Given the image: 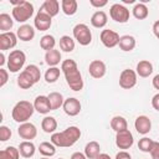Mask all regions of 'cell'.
I'll list each match as a JSON object with an SVG mask.
<instances>
[{"instance_id":"obj_1","label":"cell","mask_w":159,"mask_h":159,"mask_svg":"<svg viewBox=\"0 0 159 159\" xmlns=\"http://www.w3.org/2000/svg\"><path fill=\"white\" fill-rule=\"evenodd\" d=\"M61 71L65 75L66 82L68 84V87L75 91L78 92L83 88V80H82V75L78 70V66L76 63V61L67 58L65 61H62L61 63Z\"/></svg>"},{"instance_id":"obj_2","label":"cell","mask_w":159,"mask_h":159,"mask_svg":"<svg viewBox=\"0 0 159 159\" xmlns=\"http://www.w3.org/2000/svg\"><path fill=\"white\" fill-rule=\"evenodd\" d=\"M81 137V129L76 125H71L62 132H56L51 135V143L60 148L72 147Z\"/></svg>"},{"instance_id":"obj_3","label":"cell","mask_w":159,"mask_h":159,"mask_svg":"<svg viewBox=\"0 0 159 159\" xmlns=\"http://www.w3.org/2000/svg\"><path fill=\"white\" fill-rule=\"evenodd\" d=\"M41 78V71L36 65H29L17 77V86L22 89H29Z\"/></svg>"},{"instance_id":"obj_4","label":"cell","mask_w":159,"mask_h":159,"mask_svg":"<svg viewBox=\"0 0 159 159\" xmlns=\"http://www.w3.org/2000/svg\"><path fill=\"white\" fill-rule=\"evenodd\" d=\"M34 111H35L34 103H30L29 101H19L12 108L11 117L15 122L22 124L31 118V116L34 114Z\"/></svg>"},{"instance_id":"obj_5","label":"cell","mask_w":159,"mask_h":159,"mask_svg":"<svg viewBox=\"0 0 159 159\" xmlns=\"http://www.w3.org/2000/svg\"><path fill=\"white\" fill-rule=\"evenodd\" d=\"M14 5L12 7V19L17 22H26L34 15V5L30 1L20 0V1H11Z\"/></svg>"},{"instance_id":"obj_6","label":"cell","mask_w":159,"mask_h":159,"mask_svg":"<svg viewBox=\"0 0 159 159\" xmlns=\"http://www.w3.org/2000/svg\"><path fill=\"white\" fill-rule=\"evenodd\" d=\"M25 61H26V55H25L24 51H21V50L11 51L9 57H7V68H9V71L12 72V73L19 72L24 67Z\"/></svg>"},{"instance_id":"obj_7","label":"cell","mask_w":159,"mask_h":159,"mask_svg":"<svg viewBox=\"0 0 159 159\" xmlns=\"http://www.w3.org/2000/svg\"><path fill=\"white\" fill-rule=\"evenodd\" d=\"M73 37L82 46H87L92 42V32L86 24H77L73 27Z\"/></svg>"},{"instance_id":"obj_8","label":"cell","mask_w":159,"mask_h":159,"mask_svg":"<svg viewBox=\"0 0 159 159\" xmlns=\"http://www.w3.org/2000/svg\"><path fill=\"white\" fill-rule=\"evenodd\" d=\"M109 16L112 20L119 24H125L129 20V10L122 4H113L109 9Z\"/></svg>"},{"instance_id":"obj_9","label":"cell","mask_w":159,"mask_h":159,"mask_svg":"<svg viewBox=\"0 0 159 159\" xmlns=\"http://www.w3.org/2000/svg\"><path fill=\"white\" fill-rule=\"evenodd\" d=\"M137 72L130 70V68H125L120 72L119 75V86L123 89H130L137 84Z\"/></svg>"},{"instance_id":"obj_10","label":"cell","mask_w":159,"mask_h":159,"mask_svg":"<svg viewBox=\"0 0 159 159\" xmlns=\"http://www.w3.org/2000/svg\"><path fill=\"white\" fill-rule=\"evenodd\" d=\"M134 143V138H133V134L130 133L129 129H125V130H122V132H118L116 134V145L119 148V149H129Z\"/></svg>"},{"instance_id":"obj_11","label":"cell","mask_w":159,"mask_h":159,"mask_svg":"<svg viewBox=\"0 0 159 159\" xmlns=\"http://www.w3.org/2000/svg\"><path fill=\"white\" fill-rule=\"evenodd\" d=\"M99 39H101V42L103 43V46H106L107 48H113L119 43L120 37L116 31L106 29V30H102Z\"/></svg>"},{"instance_id":"obj_12","label":"cell","mask_w":159,"mask_h":159,"mask_svg":"<svg viewBox=\"0 0 159 159\" xmlns=\"http://www.w3.org/2000/svg\"><path fill=\"white\" fill-rule=\"evenodd\" d=\"M17 43V35L12 31L9 32H1L0 34V50L1 52L6 50H11Z\"/></svg>"},{"instance_id":"obj_13","label":"cell","mask_w":159,"mask_h":159,"mask_svg":"<svg viewBox=\"0 0 159 159\" xmlns=\"http://www.w3.org/2000/svg\"><path fill=\"white\" fill-rule=\"evenodd\" d=\"M34 25L36 27V30L39 31H46L51 27L52 25V17L42 11H37L36 16H35V20H34Z\"/></svg>"},{"instance_id":"obj_14","label":"cell","mask_w":159,"mask_h":159,"mask_svg":"<svg viewBox=\"0 0 159 159\" xmlns=\"http://www.w3.org/2000/svg\"><path fill=\"white\" fill-rule=\"evenodd\" d=\"M62 108H63V111H65V113H66L67 116H70V117H75V116L80 114L82 107H81V102H80L77 98H75V97H70V98L65 99Z\"/></svg>"},{"instance_id":"obj_15","label":"cell","mask_w":159,"mask_h":159,"mask_svg":"<svg viewBox=\"0 0 159 159\" xmlns=\"http://www.w3.org/2000/svg\"><path fill=\"white\" fill-rule=\"evenodd\" d=\"M88 72L89 75L96 78V80H99L102 77H104L106 72H107V67H106V63L101 60H93L89 66H88Z\"/></svg>"},{"instance_id":"obj_16","label":"cell","mask_w":159,"mask_h":159,"mask_svg":"<svg viewBox=\"0 0 159 159\" xmlns=\"http://www.w3.org/2000/svg\"><path fill=\"white\" fill-rule=\"evenodd\" d=\"M17 133H19V135L22 139H25V140H32L37 135V129H36L35 124H32L30 122H26V123L20 124V127L17 128Z\"/></svg>"},{"instance_id":"obj_17","label":"cell","mask_w":159,"mask_h":159,"mask_svg":"<svg viewBox=\"0 0 159 159\" xmlns=\"http://www.w3.org/2000/svg\"><path fill=\"white\" fill-rule=\"evenodd\" d=\"M34 108L36 112L41 113V114H47L50 111H52L51 108V103L48 101V97L47 96H43V94H40L35 98L34 101Z\"/></svg>"},{"instance_id":"obj_18","label":"cell","mask_w":159,"mask_h":159,"mask_svg":"<svg viewBox=\"0 0 159 159\" xmlns=\"http://www.w3.org/2000/svg\"><path fill=\"white\" fill-rule=\"evenodd\" d=\"M134 127H135V130L142 134V135H145L150 132L152 129V122L149 119V117L147 116H139L135 118V122H134Z\"/></svg>"},{"instance_id":"obj_19","label":"cell","mask_w":159,"mask_h":159,"mask_svg":"<svg viewBox=\"0 0 159 159\" xmlns=\"http://www.w3.org/2000/svg\"><path fill=\"white\" fill-rule=\"evenodd\" d=\"M40 11L50 15L51 17L56 16L60 11V2L57 0H46L40 7Z\"/></svg>"},{"instance_id":"obj_20","label":"cell","mask_w":159,"mask_h":159,"mask_svg":"<svg viewBox=\"0 0 159 159\" xmlns=\"http://www.w3.org/2000/svg\"><path fill=\"white\" fill-rule=\"evenodd\" d=\"M16 35H17V39H20L21 41L27 42V41H31L35 37V30H34L32 26L24 24L16 30Z\"/></svg>"},{"instance_id":"obj_21","label":"cell","mask_w":159,"mask_h":159,"mask_svg":"<svg viewBox=\"0 0 159 159\" xmlns=\"http://www.w3.org/2000/svg\"><path fill=\"white\" fill-rule=\"evenodd\" d=\"M135 72L139 77H143V78H147L149 77L152 73H153V65L152 62H149L148 60H142L137 63V67H135Z\"/></svg>"},{"instance_id":"obj_22","label":"cell","mask_w":159,"mask_h":159,"mask_svg":"<svg viewBox=\"0 0 159 159\" xmlns=\"http://www.w3.org/2000/svg\"><path fill=\"white\" fill-rule=\"evenodd\" d=\"M107 20H108L107 14H106L104 11H102V10L96 11V12L91 16V24H92V26L96 27V29H102V27H104V26L107 25Z\"/></svg>"},{"instance_id":"obj_23","label":"cell","mask_w":159,"mask_h":159,"mask_svg":"<svg viewBox=\"0 0 159 159\" xmlns=\"http://www.w3.org/2000/svg\"><path fill=\"white\" fill-rule=\"evenodd\" d=\"M19 152L22 158H31L36 152V147L31 140H24L19 145Z\"/></svg>"},{"instance_id":"obj_24","label":"cell","mask_w":159,"mask_h":159,"mask_svg":"<svg viewBox=\"0 0 159 159\" xmlns=\"http://www.w3.org/2000/svg\"><path fill=\"white\" fill-rule=\"evenodd\" d=\"M118 45L122 51L129 52V51L134 50V47H135V39L132 35H123V36H120Z\"/></svg>"},{"instance_id":"obj_25","label":"cell","mask_w":159,"mask_h":159,"mask_svg":"<svg viewBox=\"0 0 159 159\" xmlns=\"http://www.w3.org/2000/svg\"><path fill=\"white\" fill-rule=\"evenodd\" d=\"M99 154H101V145H99V143H97L96 140H92V142L86 144V147H84V155L87 157V159H94Z\"/></svg>"},{"instance_id":"obj_26","label":"cell","mask_w":159,"mask_h":159,"mask_svg":"<svg viewBox=\"0 0 159 159\" xmlns=\"http://www.w3.org/2000/svg\"><path fill=\"white\" fill-rule=\"evenodd\" d=\"M45 61L50 67H56L61 62V52L56 48L47 51L45 53Z\"/></svg>"},{"instance_id":"obj_27","label":"cell","mask_w":159,"mask_h":159,"mask_svg":"<svg viewBox=\"0 0 159 159\" xmlns=\"http://www.w3.org/2000/svg\"><path fill=\"white\" fill-rule=\"evenodd\" d=\"M41 128L45 133L53 134L56 133V129H57V120L51 116H46L41 122Z\"/></svg>"},{"instance_id":"obj_28","label":"cell","mask_w":159,"mask_h":159,"mask_svg":"<svg viewBox=\"0 0 159 159\" xmlns=\"http://www.w3.org/2000/svg\"><path fill=\"white\" fill-rule=\"evenodd\" d=\"M111 128L116 133H118V132H122V130L128 129V123H127V120H125L124 117H122V116H114L111 119Z\"/></svg>"},{"instance_id":"obj_29","label":"cell","mask_w":159,"mask_h":159,"mask_svg":"<svg viewBox=\"0 0 159 159\" xmlns=\"http://www.w3.org/2000/svg\"><path fill=\"white\" fill-rule=\"evenodd\" d=\"M61 9H62L65 15L72 16V15H75L77 12L78 4H77L76 0H62L61 1Z\"/></svg>"},{"instance_id":"obj_30","label":"cell","mask_w":159,"mask_h":159,"mask_svg":"<svg viewBox=\"0 0 159 159\" xmlns=\"http://www.w3.org/2000/svg\"><path fill=\"white\" fill-rule=\"evenodd\" d=\"M132 12H133V16L135 19H138V20H144L149 15V10H148L147 5L143 4V2L135 4L134 7H133V10H132Z\"/></svg>"},{"instance_id":"obj_31","label":"cell","mask_w":159,"mask_h":159,"mask_svg":"<svg viewBox=\"0 0 159 159\" xmlns=\"http://www.w3.org/2000/svg\"><path fill=\"white\" fill-rule=\"evenodd\" d=\"M39 152L46 157V158H51L56 154V145L52 144L51 142H42L40 145H39Z\"/></svg>"},{"instance_id":"obj_32","label":"cell","mask_w":159,"mask_h":159,"mask_svg":"<svg viewBox=\"0 0 159 159\" xmlns=\"http://www.w3.org/2000/svg\"><path fill=\"white\" fill-rule=\"evenodd\" d=\"M47 97H48V101H50V103H51V108H52V111L58 109L60 107L63 106L65 99H63V96H62L60 92H51Z\"/></svg>"},{"instance_id":"obj_33","label":"cell","mask_w":159,"mask_h":159,"mask_svg":"<svg viewBox=\"0 0 159 159\" xmlns=\"http://www.w3.org/2000/svg\"><path fill=\"white\" fill-rule=\"evenodd\" d=\"M0 159H20L19 148H15L12 145L6 147L0 152Z\"/></svg>"},{"instance_id":"obj_34","label":"cell","mask_w":159,"mask_h":159,"mask_svg":"<svg viewBox=\"0 0 159 159\" xmlns=\"http://www.w3.org/2000/svg\"><path fill=\"white\" fill-rule=\"evenodd\" d=\"M75 40L68 36V35H63L60 39V48L65 52H72L75 50Z\"/></svg>"},{"instance_id":"obj_35","label":"cell","mask_w":159,"mask_h":159,"mask_svg":"<svg viewBox=\"0 0 159 159\" xmlns=\"http://www.w3.org/2000/svg\"><path fill=\"white\" fill-rule=\"evenodd\" d=\"M14 25V19L9 14H0V30L2 32H9Z\"/></svg>"},{"instance_id":"obj_36","label":"cell","mask_w":159,"mask_h":159,"mask_svg":"<svg viewBox=\"0 0 159 159\" xmlns=\"http://www.w3.org/2000/svg\"><path fill=\"white\" fill-rule=\"evenodd\" d=\"M40 46H41V48L45 50L46 52H47V51H51V50H53L55 46H56V40H55V37H53L52 35H45V36H42V37L40 39Z\"/></svg>"},{"instance_id":"obj_37","label":"cell","mask_w":159,"mask_h":159,"mask_svg":"<svg viewBox=\"0 0 159 159\" xmlns=\"http://www.w3.org/2000/svg\"><path fill=\"white\" fill-rule=\"evenodd\" d=\"M60 73H61V70L58 67H50L45 72V81L47 83H55L60 78Z\"/></svg>"},{"instance_id":"obj_38","label":"cell","mask_w":159,"mask_h":159,"mask_svg":"<svg viewBox=\"0 0 159 159\" xmlns=\"http://www.w3.org/2000/svg\"><path fill=\"white\" fill-rule=\"evenodd\" d=\"M153 143H154V140H152L150 138L143 137V138L139 139V142H138V148H139L142 152H144V153H150L152 147H153Z\"/></svg>"},{"instance_id":"obj_39","label":"cell","mask_w":159,"mask_h":159,"mask_svg":"<svg viewBox=\"0 0 159 159\" xmlns=\"http://www.w3.org/2000/svg\"><path fill=\"white\" fill-rule=\"evenodd\" d=\"M11 137V130L9 129V127L6 125H1L0 127V140L1 142H6L9 140Z\"/></svg>"},{"instance_id":"obj_40","label":"cell","mask_w":159,"mask_h":159,"mask_svg":"<svg viewBox=\"0 0 159 159\" xmlns=\"http://www.w3.org/2000/svg\"><path fill=\"white\" fill-rule=\"evenodd\" d=\"M9 80V72L5 68H0V87H4Z\"/></svg>"},{"instance_id":"obj_41","label":"cell","mask_w":159,"mask_h":159,"mask_svg":"<svg viewBox=\"0 0 159 159\" xmlns=\"http://www.w3.org/2000/svg\"><path fill=\"white\" fill-rule=\"evenodd\" d=\"M152 159H159V142H154L150 150Z\"/></svg>"},{"instance_id":"obj_42","label":"cell","mask_w":159,"mask_h":159,"mask_svg":"<svg viewBox=\"0 0 159 159\" xmlns=\"http://www.w3.org/2000/svg\"><path fill=\"white\" fill-rule=\"evenodd\" d=\"M89 4L92 5V6H94V7H103V6H106L107 4H108V1L107 0H101V1H98V0H89Z\"/></svg>"},{"instance_id":"obj_43","label":"cell","mask_w":159,"mask_h":159,"mask_svg":"<svg viewBox=\"0 0 159 159\" xmlns=\"http://www.w3.org/2000/svg\"><path fill=\"white\" fill-rule=\"evenodd\" d=\"M116 159H132V157H130V154L128 152L120 150V152H118L116 154Z\"/></svg>"},{"instance_id":"obj_44","label":"cell","mask_w":159,"mask_h":159,"mask_svg":"<svg viewBox=\"0 0 159 159\" xmlns=\"http://www.w3.org/2000/svg\"><path fill=\"white\" fill-rule=\"evenodd\" d=\"M152 106H153L154 109L159 111V93H157V94L153 96V98H152Z\"/></svg>"},{"instance_id":"obj_45","label":"cell","mask_w":159,"mask_h":159,"mask_svg":"<svg viewBox=\"0 0 159 159\" xmlns=\"http://www.w3.org/2000/svg\"><path fill=\"white\" fill-rule=\"evenodd\" d=\"M153 34H154V36L159 40V20H157V21L153 24Z\"/></svg>"},{"instance_id":"obj_46","label":"cell","mask_w":159,"mask_h":159,"mask_svg":"<svg viewBox=\"0 0 159 159\" xmlns=\"http://www.w3.org/2000/svg\"><path fill=\"white\" fill-rule=\"evenodd\" d=\"M71 159H87V157L83 153H81V152H75L71 155Z\"/></svg>"},{"instance_id":"obj_47","label":"cell","mask_w":159,"mask_h":159,"mask_svg":"<svg viewBox=\"0 0 159 159\" xmlns=\"http://www.w3.org/2000/svg\"><path fill=\"white\" fill-rule=\"evenodd\" d=\"M152 84H153V87H154L155 89L159 91V73L154 76V78L152 80Z\"/></svg>"},{"instance_id":"obj_48","label":"cell","mask_w":159,"mask_h":159,"mask_svg":"<svg viewBox=\"0 0 159 159\" xmlns=\"http://www.w3.org/2000/svg\"><path fill=\"white\" fill-rule=\"evenodd\" d=\"M94 159H112V158H111L108 154H106V153H101V154H99L98 157H96Z\"/></svg>"},{"instance_id":"obj_49","label":"cell","mask_w":159,"mask_h":159,"mask_svg":"<svg viewBox=\"0 0 159 159\" xmlns=\"http://www.w3.org/2000/svg\"><path fill=\"white\" fill-rule=\"evenodd\" d=\"M5 63V56H4V52L0 53V66H4Z\"/></svg>"},{"instance_id":"obj_50","label":"cell","mask_w":159,"mask_h":159,"mask_svg":"<svg viewBox=\"0 0 159 159\" xmlns=\"http://www.w3.org/2000/svg\"><path fill=\"white\" fill-rule=\"evenodd\" d=\"M41 159H50V158H46V157H43V158H41Z\"/></svg>"},{"instance_id":"obj_51","label":"cell","mask_w":159,"mask_h":159,"mask_svg":"<svg viewBox=\"0 0 159 159\" xmlns=\"http://www.w3.org/2000/svg\"><path fill=\"white\" fill-rule=\"evenodd\" d=\"M58 159H63V158H58Z\"/></svg>"}]
</instances>
